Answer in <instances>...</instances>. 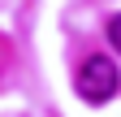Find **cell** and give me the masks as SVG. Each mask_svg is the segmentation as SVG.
<instances>
[{
  "instance_id": "6da1fadb",
  "label": "cell",
  "mask_w": 121,
  "mask_h": 117,
  "mask_svg": "<svg viewBox=\"0 0 121 117\" xmlns=\"http://www.w3.org/2000/svg\"><path fill=\"white\" fill-rule=\"evenodd\" d=\"M121 87V74L112 65V56H86L82 69H78V91L86 104H104V100H112V91Z\"/></svg>"
},
{
  "instance_id": "7a4b0ae2",
  "label": "cell",
  "mask_w": 121,
  "mask_h": 117,
  "mask_svg": "<svg viewBox=\"0 0 121 117\" xmlns=\"http://www.w3.org/2000/svg\"><path fill=\"white\" fill-rule=\"evenodd\" d=\"M108 43H112V52H121V13L108 22Z\"/></svg>"
}]
</instances>
